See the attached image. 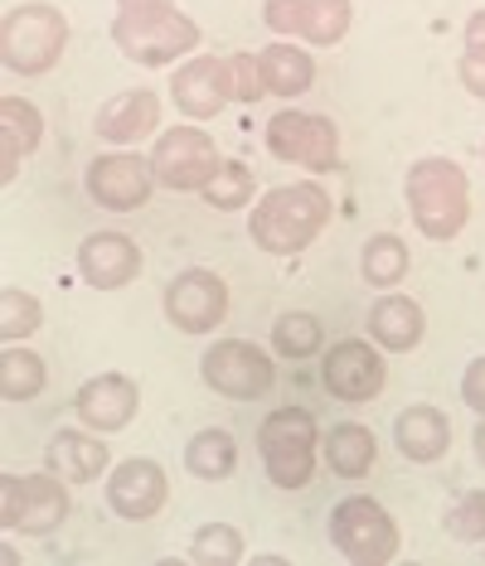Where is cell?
Segmentation results:
<instances>
[{"mask_svg":"<svg viewBox=\"0 0 485 566\" xmlns=\"http://www.w3.org/2000/svg\"><path fill=\"white\" fill-rule=\"evenodd\" d=\"M112 44L142 69H165L199 49V24L175 10V0H117Z\"/></svg>","mask_w":485,"mask_h":566,"instance_id":"6da1fadb","label":"cell"},{"mask_svg":"<svg viewBox=\"0 0 485 566\" xmlns=\"http://www.w3.org/2000/svg\"><path fill=\"white\" fill-rule=\"evenodd\" d=\"M326 223H330V195L321 185H282L267 189L252 203L248 238L272 256H297L326 233Z\"/></svg>","mask_w":485,"mask_h":566,"instance_id":"7a4b0ae2","label":"cell"},{"mask_svg":"<svg viewBox=\"0 0 485 566\" xmlns=\"http://www.w3.org/2000/svg\"><path fill=\"white\" fill-rule=\"evenodd\" d=\"M407 213H413V228L432 242H452L462 238L466 218H471V179L456 160L446 156H423L407 165Z\"/></svg>","mask_w":485,"mask_h":566,"instance_id":"3957f363","label":"cell"},{"mask_svg":"<svg viewBox=\"0 0 485 566\" xmlns=\"http://www.w3.org/2000/svg\"><path fill=\"white\" fill-rule=\"evenodd\" d=\"M63 49H69V20L59 6L30 0V6L10 10L0 24V63L20 78H44L63 59Z\"/></svg>","mask_w":485,"mask_h":566,"instance_id":"277c9868","label":"cell"},{"mask_svg":"<svg viewBox=\"0 0 485 566\" xmlns=\"http://www.w3.org/2000/svg\"><path fill=\"white\" fill-rule=\"evenodd\" d=\"M316 441L321 427L306 407H277L258 427V455L277 489H306L316 480Z\"/></svg>","mask_w":485,"mask_h":566,"instance_id":"5b68a950","label":"cell"},{"mask_svg":"<svg viewBox=\"0 0 485 566\" xmlns=\"http://www.w3.org/2000/svg\"><path fill=\"white\" fill-rule=\"evenodd\" d=\"M330 543L354 566H384L399 557V523L369 494H350L330 509Z\"/></svg>","mask_w":485,"mask_h":566,"instance_id":"8992f818","label":"cell"},{"mask_svg":"<svg viewBox=\"0 0 485 566\" xmlns=\"http://www.w3.org/2000/svg\"><path fill=\"white\" fill-rule=\"evenodd\" d=\"M69 480H59L54 470L49 474H6L0 480V523L10 533L24 537H44L69 518Z\"/></svg>","mask_w":485,"mask_h":566,"instance_id":"52a82bcc","label":"cell"},{"mask_svg":"<svg viewBox=\"0 0 485 566\" xmlns=\"http://www.w3.org/2000/svg\"><path fill=\"white\" fill-rule=\"evenodd\" d=\"M199 373L214 392H224L228 402H258L272 392L277 368L252 339H214L199 358Z\"/></svg>","mask_w":485,"mask_h":566,"instance_id":"ba28073f","label":"cell"},{"mask_svg":"<svg viewBox=\"0 0 485 566\" xmlns=\"http://www.w3.org/2000/svg\"><path fill=\"white\" fill-rule=\"evenodd\" d=\"M219 146H214L209 132H199V126H175V132H165L156 140V150H151V170H156V185L165 189H180V195H195L204 189L214 175H219Z\"/></svg>","mask_w":485,"mask_h":566,"instance_id":"9c48e42d","label":"cell"},{"mask_svg":"<svg viewBox=\"0 0 485 566\" xmlns=\"http://www.w3.org/2000/svg\"><path fill=\"white\" fill-rule=\"evenodd\" d=\"M267 150L287 165H306V170H336L340 160V132L336 122L316 117V112H277L267 122Z\"/></svg>","mask_w":485,"mask_h":566,"instance_id":"30bf717a","label":"cell"},{"mask_svg":"<svg viewBox=\"0 0 485 566\" xmlns=\"http://www.w3.org/2000/svg\"><path fill=\"white\" fill-rule=\"evenodd\" d=\"M354 6L350 0H262V24L282 40H306L336 49L350 34Z\"/></svg>","mask_w":485,"mask_h":566,"instance_id":"8fae6325","label":"cell"},{"mask_svg":"<svg viewBox=\"0 0 485 566\" xmlns=\"http://www.w3.org/2000/svg\"><path fill=\"white\" fill-rule=\"evenodd\" d=\"M165 319L180 334H214L228 319V286L209 266H189L165 286Z\"/></svg>","mask_w":485,"mask_h":566,"instance_id":"7c38bea8","label":"cell"},{"mask_svg":"<svg viewBox=\"0 0 485 566\" xmlns=\"http://www.w3.org/2000/svg\"><path fill=\"white\" fill-rule=\"evenodd\" d=\"M151 189H156L151 156L112 150V156H97L93 165H87V195H93V203H97V209H107V213H136V209H146Z\"/></svg>","mask_w":485,"mask_h":566,"instance_id":"4fadbf2b","label":"cell"},{"mask_svg":"<svg viewBox=\"0 0 485 566\" xmlns=\"http://www.w3.org/2000/svg\"><path fill=\"white\" fill-rule=\"evenodd\" d=\"M321 378H326L330 397L360 407V402H374V397L384 392L389 368H384V354H379L369 339H340V344H330Z\"/></svg>","mask_w":485,"mask_h":566,"instance_id":"5bb4252c","label":"cell"},{"mask_svg":"<svg viewBox=\"0 0 485 566\" xmlns=\"http://www.w3.org/2000/svg\"><path fill=\"white\" fill-rule=\"evenodd\" d=\"M165 499H171V480H165V470L146 455L122 460V465L107 474V509L126 523L156 518V513L165 509Z\"/></svg>","mask_w":485,"mask_h":566,"instance_id":"9a60e30c","label":"cell"},{"mask_svg":"<svg viewBox=\"0 0 485 566\" xmlns=\"http://www.w3.org/2000/svg\"><path fill=\"white\" fill-rule=\"evenodd\" d=\"M171 97L189 122H214L224 112V102H234V69H228V59H209V54L189 59L185 69H175Z\"/></svg>","mask_w":485,"mask_h":566,"instance_id":"2e32d148","label":"cell"},{"mask_svg":"<svg viewBox=\"0 0 485 566\" xmlns=\"http://www.w3.org/2000/svg\"><path fill=\"white\" fill-rule=\"evenodd\" d=\"M73 411H79L87 431H126L136 421V411H142V392L122 373H97V378H87L79 388Z\"/></svg>","mask_w":485,"mask_h":566,"instance_id":"e0dca14e","label":"cell"},{"mask_svg":"<svg viewBox=\"0 0 485 566\" xmlns=\"http://www.w3.org/2000/svg\"><path fill=\"white\" fill-rule=\"evenodd\" d=\"M79 272L93 291H122L142 276V248L126 233H93L79 248Z\"/></svg>","mask_w":485,"mask_h":566,"instance_id":"ac0fdd59","label":"cell"},{"mask_svg":"<svg viewBox=\"0 0 485 566\" xmlns=\"http://www.w3.org/2000/svg\"><path fill=\"white\" fill-rule=\"evenodd\" d=\"M161 126V97L151 87H132V93H117L97 107L93 132L112 146H136L142 136H151Z\"/></svg>","mask_w":485,"mask_h":566,"instance_id":"d6986e66","label":"cell"},{"mask_svg":"<svg viewBox=\"0 0 485 566\" xmlns=\"http://www.w3.org/2000/svg\"><path fill=\"white\" fill-rule=\"evenodd\" d=\"M44 112L30 97H0V185L20 175V165L40 150Z\"/></svg>","mask_w":485,"mask_h":566,"instance_id":"ffe728a7","label":"cell"},{"mask_svg":"<svg viewBox=\"0 0 485 566\" xmlns=\"http://www.w3.org/2000/svg\"><path fill=\"white\" fill-rule=\"evenodd\" d=\"M393 441L413 465H432V460H442L452 450V421H446V411L427 402L403 407L399 421H393Z\"/></svg>","mask_w":485,"mask_h":566,"instance_id":"44dd1931","label":"cell"},{"mask_svg":"<svg viewBox=\"0 0 485 566\" xmlns=\"http://www.w3.org/2000/svg\"><path fill=\"white\" fill-rule=\"evenodd\" d=\"M423 329H427V315L417 301L407 295H379L374 311H369V339L389 354H407L423 344Z\"/></svg>","mask_w":485,"mask_h":566,"instance_id":"7402d4cb","label":"cell"},{"mask_svg":"<svg viewBox=\"0 0 485 566\" xmlns=\"http://www.w3.org/2000/svg\"><path fill=\"white\" fill-rule=\"evenodd\" d=\"M44 465L69 484H93L102 470H107V446L87 431H59L44 450Z\"/></svg>","mask_w":485,"mask_h":566,"instance_id":"603a6c76","label":"cell"},{"mask_svg":"<svg viewBox=\"0 0 485 566\" xmlns=\"http://www.w3.org/2000/svg\"><path fill=\"white\" fill-rule=\"evenodd\" d=\"M258 69H262L267 93L287 97V102L311 93V83H316V59L306 54V49H297V44H267L258 54Z\"/></svg>","mask_w":485,"mask_h":566,"instance_id":"cb8c5ba5","label":"cell"},{"mask_svg":"<svg viewBox=\"0 0 485 566\" xmlns=\"http://www.w3.org/2000/svg\"><path fill=\"white\" fill-rule=\"evenodd\" d=\"M374 455H379V441H374L369 427H360V421H340V427H330V436H326L330 474H340V480H364V474L374 470Z\"/></svg>","mask_w":485,"mask_h":566,"instance_id":"d4e9b609","label":"cell"},{"mask_svg":"<svg viewBox=\"0 0 485 566\" xmlns=\"http://www.w3.org/2000/svg\"><path fill=\"white\" fill-rule=\"evenodd\" d=\"M185 470L195 474V480H204V484L228 480V474L238 470V441H234V436H228L224 427L199 431L195 441L185 446Z\"/></svg>","mask_w":485,"mask_h":566,"instance_id":"484cf974","label":"cell"},{"mask_svg":"<svg viewBox=\"0 0 485 566\" xmlns=\"http://www.w3.org/2000/svg\"><path fill=\"white\" fill-rule=\"evenodd\" d=\"M49 382V368L40 354H30L24 344H6L0 354V397L6 402H34Z\"/></svg>","mask_w":485,"mask_h":566,"instance_id":"4316f807","label":"cell"},{"mask_svg":"<svg viewBox=\"0 0 485 566\" xmlns=\"http://www.w3.org/2000/svg\"><path fill=\"white\" fill-rule=\"evenodd\" d=\"M407 266H413V256H407V242H403L399 233L369 238L364 252H360V272H364L369 286H379V291L399 286V281L407 276Z\"/></svg>","mask_w":485,"mask_h":566,"instance_id":"83f0119b","label":"cell"},{"mask_svg":"<svg viewBox=\"0 0 485 566\" xmlns=\"http://www.w3.org/2000/svg\"><path fill=\"white\" fill-rule=\"evenodd\" d=\"M321 344H326L321 319L306 315V311H291V315H282V319L272 325V349L282 354V358H291V364H301V358L321 354Z\"/></svg>","mask_w":485,"mask_h":566,"instance_id":"f1b7e54d","label":"cell"},{"mask_svg":"<svg viewBox=\"0 0 485 566\" xmlns=\"http://www.w3.org/2000/svg\"><path fill=\"white\" fill-rule=\"evenodd\" d=\"M204 203L209 209H219V213H238V209H248L252 203V170L242 160H224L219 165V175L209 179V185L199 189Z\"/></svg>","mask_w":485,"mask_h":566,"instance_id":"f546056e","label":"cell"},{"mask_svg":"<svg viewBox=\"0 0 485 566\" xmlns=\"http://www.w3.org/2000/svg\"><path fill=\"white\" fill-rule=\"evenodd\" d=\"M40 325H44L40 295L16 291V286L0 291V339H6V344H24Z\"/></svg>","mask_w":485,"mask_h":566,"instance_id":"4dcf8cb0","label":"cell"},{"mask_svg":"<svg viewBox=\"0 0 485 566\" xmlns=\"http://www.w3.org/2000/svg\"><path fill=\"white\" fill-rule=\"evenodd\" d=\"M189 562L199 566H238L242 562V533L234 523H204L189 537Z\"/></svg>","mask_w":485,"mask_h":566,"instance_id":"1f68e13d","label":"cell"},{"mask_svg":"<svg viewBox=\"0 0 485 566\" xmlns=\"http://www.w3.org/2000/svg\"><path fill=\"white\" fill-rule=\"evenodd\" d=\"M456 78L466 83L471 97L485 102V10L466 20V49H462V63H456Z\"/></svg>","mask_w":485,"mask_h":566,"instance_id":"d6a6232c","label":"cell"},{"mask_svg":"<svg viewBox=\"0 0 485 566\" xmlns=\"http://www.w3.org/2000/svg\"><path fill=\"white\" fill-rule=\"evenodd\" d=\"M446 533L456 543H485V489L466 494L456 509H446Z\"/></svg>","mask_w":485,"mask_h":566,"instance_id":"836d02e7","label":"cell"},{"mask_svg":"<svg viewBox=\"0 0 485 566\" xmlns=\"http://www.w3.org/2000/svg\"><path fill=\"white\" fill-rule=\"evenodd\" d=\"M228 69H234V102H258L267 97V83H262V69L252 54H234L228 59Z\"/></svg>","mask_w":485,"mask_h":566,"instance_id":"e575fe53","label":"cell"},{"mask_svg":"<svg viewBox=\"0 0 485 566\" xmlns=\"http://www.w3.org/2000/svg\"><path fill=\"white\" fill-rule=\"evenodd\" d=\"M462 397L466 407L476 411V417H485V358H471L466 373H462Z\"/></svg>","mask_w":485,"mask_h":566,"instance_id":"d590c367","label":"cell"},{"mask_svg":"<svg viewBox=\"0 0 485 566\" xmlns=\"http://www.w3.org/2000/svg\"><path fill=\"white\" fill-rule=\"evenodd\" d=\"M476 455L485 460V417H481V427H476Z\"/></svg>","mask_w":485,"mask_h":566,"instance_id":"8d00e7d4","label":"cell"}]
</instances>
